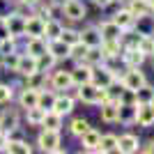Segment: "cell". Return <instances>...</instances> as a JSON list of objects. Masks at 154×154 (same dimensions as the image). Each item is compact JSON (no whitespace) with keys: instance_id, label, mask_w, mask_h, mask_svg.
Returning <instances> with one entry per match:
<instances>
[{"instance_id":"cell-1","label":"cell","mask_w":154,"mask_h":154,"mask_svg":"<svg viewBox=\"0 0 154 154\" xmlns=\"http://www.w3.org/2000/svg\"><path fill=\"white\" fill-rule=\"evenodd\" d=\"M76 97L83 103H97V106L110 99L106 88H99V85H94L92 81L90 83H83V85H76Z\"/></svg>"},{"instance_id":"cell-2","label":"cell","mask_w":154,"mask_h":154,"mask_svg":"<svg viewBox=\"0 0 154 154\" xmlns=\"http://www.w3.org/2000/svg\"><path fill=\"white\" fill-rule=\"evenodd\" d=\"M37 145L44 152H55V154H62V138H60V131H53V129H44L37 138Z\"/></svg>"},{"instance_id":"cell-3","label":"cell","mask_w":154,"mask_h":154,"mask_svg":"<svg viewBox=\"0 0 154 154\" xmlns=\"http://www.w3.org/2000/svg\"><path fill=\"white\" fill-rule=\"evenodd\" d=\"M94 85H99V88H108L113 81H117L115 71H113V67H108V64H97V67H92V78H90Z\"/></svg>"},{"instance_id":"cell-4","label":"cell","mask_w":154,"mask_h":154,"mask_svg":"<svg viewBox=\"0 0 154 154\" xmlns=\"http://www.w3.org/2000/svg\"><path fill=\"white\" fill-rule=\"evenodd\" d=\"M122 88L124 90H131V92H136L140 85H145L147 83V78H145V74L140 71V67H129L127 69V74L122 76Z\"/></svg>"},{"instance_id":"cell-5","label":"cell","mask_w":154,"mask_h":154,"mask_svg":"<svg viewBox=\"0 0 154 154\" xmlns=\"http://www.w3.org/2000/svg\"><path fill=\"white\" fill-rule=\"evenodd\" d=\"M2 23H5L7 32H9V37H14V39L26 37V19H23V16H19L16 12L7 14L5 19H2Z\"/></svg>"},{"instance_id":"cell-6","label":"cell","mask_w":154,"mask_h":154,"mask_svg":"<svg viewBox=\"0 0 154 154\" xmlns=\"http://www.w3.org/2000/svg\"><path fill=\"white\" fill-rule=\"evenodd\" d=\"M16 74H21L23 78H28V76H32L35 71H39L37 69V58L35 55H30V53H19V60H16Z\"/></svg>"},{"instance_id":"cell-7","label":"cell","mask_w":154,"mask_h":154,"mask_svg":"<svg viewBox=\"0 0 154 154\" xmlns=\"http://www.w3.org/2000/svg\"><path fill=\"white\" fill-rule=\"evenodd\" d=\"M44 23L46 19L42 14H30L26 19V37H44Z\"/></svg>"},{"instance_id":"cell-8","label":"cell","mask_w":154,"mask_h":154,"mask_svg":"<svg viewBox=\"0 0 154 154\" xmlns=\"http://www.w3.org/2000/svg\"><path fill=\"white\" fill-rule=\"evenodd\" d=\"M136 108H138V103L136 101H120L117 103V122L122 124H134L136 122Z\"/></svg>"},{"instance_id":"cell-9","label":"cell","mask_w":154,"mask_h":154,"mask_svg":"<svg viewBox=\"0 0 154 154\" xmlns=\"http://www.w3.org/2000/svg\"><path fill=\"white\" fill-rule=\"evenodd\" d=\"M60 9H62V14L71 21H83L85 19V7H83L81 0H67Z\"/></svg>"},{"instance_id":"cell-10","label":"cell","mask_w":154,"mask_h":154,"mask_svg":"<svg viewBox=\"0 0 154 154\" xmlns=\"http://www.w3.org/2000/svg\"><path fill=\"white\" fill-rule=\"evenodd\" d=\"M136 124L140 127H154V106L152 103H138L136 108Z\"/></svg>"},{"instance_id":"cell-11","label":"cell","mask_w":154,"mask_h":154,"mask_svg":"<svg viewBox=\"0 0 154 154\" xmlns=\"http://www.w3.org/2000/svg\"><path fill=\"white\" fill-rule=\"evenodd\" d=\"M51 110H55L58 115H69L71 110H74V97L71 94H55V99H53V106Z\"/></svg>"},{"instance_id":"cell-12","label":"cell","mask_w":154,"mask_h":154,"mask_svg":"<svg viewBox=\"0 0 154 154\" xmlns=\"http://www.w3.org/2000/svg\"><path fill=\"white\" fill-rule=\"evenodd\" d=\"M138 147H140V143H138V136H134V134H124L117 138V152L134 154V152H138Z\"/></svg>"},{"instance_id":"cell-13","label":"cell","mask_w":154,"mask_h":154,"mask_svg":"<svg viewBox=\"0 0 154 154\" xmlns=\"http://www.w3.org/2000/svg\"><path fill=\"white\" fill-rule=\"evenodd\" d=\"M46 51L51 53L55 60H67L69 58V46L64 44L62 39H48V42H46Z\"/></svg>"},{"instance_id":"cell-14","label":"cell","mask_w":154,"mask_h":154,"mask_svg":"<svg viewBox=\"0 0 154 154\" xmlns=\"http://www.w3.org/2000/svg\"><path fill=\"white\" fill-rule=\"evenodd\" d=\"M117 103H120V101H115V99H108V101L99 103V106H101V110H99V117H101L106 124L117 122Z\"/></svg>"},{"instance_id":"cell-15","label":"cell","mask_w":154,"mask_h":154,"mask_svg":"<svg viewBox=\"0 0 154 154\" xmlns=\"http://www.w3.org/2000/svg\"><path fill=\"white\" fill-rule=\"evenodd\" d=\"M99 28V35H101V42L103 39H120L122 37V28L117 26L113 19H108V21H103L101 26H97Z\"/></svg>"},{"instance_id":"cell-16","label":"cell","mask_w":154,"mask_h":154,"mask_svg":"<svg viewBox=\"0 0 154 154\" xmlns=\"http://www.w3.org/2000/svg\"><path fill=\"white\" fill-rule=\"evenodd\" d=\"M69 74H71V83H74V85H83V83H90V78H92V67H88V64H83V62H78V67H74Z\"/></svg>"},{"instance_id":"cell-17","label":"cell","mask_w":154,"mask_h":154,"mask_svg":"<svg viewBox=\"0 0 154 154\" xmlns=\"http://www.w3.org/2000/svg\"><path fill=\"white\" fill-rule=\"evenodd\" d=\"M81 138V145H83V149H88V152H97V147H99V138H101V134L97 131V129H88L85 134L78 136Z\"/></svg>"},{"instance_id":"cell-18","label":"cell","mask_w":154,"mask_h":154,"mask_svg":"<svg viewBox=\"0 0 154 154\" xmlns=\"http://www.w3.org/2000/svg\"><path fill=\"white\" fill-rule=\"evenodd\" d=\"M37 99H39V90H35V88H23L19 94V103H21V108L28 110V108H35L37 106Z\"/></svg>"},{"instance_id":"cell-19","label":"cell","mask_w":154,"mask_h":154,"mask_svg":"<svg viewBox=\"0 0 154 154\" xmlns=\"http://www.w3.org/2000/svg\"><path fill=\"white\" fill-rule=\"evenodd\" d=\"M81 62L88 64V67H97V64H103V53L99 46H88L83 53V58H81Z\"/></svg>"},{"instance_id":"cell-20","label":"cell","mask_w":154,"mask_h":154,"mask_svg":"<svg viewBox=\"0 0 154 154\" xmlns=\"http://www.w3.org/2000/svg\"><path fill=\"white\" fill-rule=\"evenodd\" d=\"M51 85L55 88V90H71L74 88V83H71V74L69 71H53L51 76Z\"/></svg>"},{"instance_id":"cell-21","label":"cell","mask_w":154,"mask_h":154,"mask_svg":"<svg viewBox=\"0 0 154 154\" xmlns=\"http://www.w3.org/2000/svg\"><path fill=\"white\" fill-rule=\"evenodd\" d=\"M127 9L134 16H145V14H154V5L149 0H129Z\"/></svg>"},{"instance_id":"cell-22","label":"cell","mask_w":154,"mask_h":154,"mask_svg":"<svg viewBox=\"0 0 154 154\" xmlns=\"http://www.w3.org/2000/svg\"><path fill=\"white\" fill-rule=\"evenodd\" d=\"M120 58L124 60L127 69L129 67H140V64L145 62V55H143L138 48H122V55H120Z\"/></svg>"},{"instance_id":"cell-23","label":"cell","mask_w":154,"mask_h":154,"mask_svg":"<svg viewBox=\"0 0 154 154\" xmlns=\"http://www.w3.org/2000/svg\"><path fill=\"white\" fill-rule=\"evenodd\" d=\"M113 21H115V23H117L120 28H122V30H131V28H134L136 16H134L131 12H129L127 7H120V9L115 12V16H113Z\"/></svg>"},{"instance_id":"cell-24","label":"cell","mask_w":154,"mask_h":154,"mask_svg":"<svg viewBox=\"0 0 154 154\" xmlns=\"http://www.w3.org/2000/svg\"><path fill=\"white\" fill-rule=\"evenodd\" d=\"M16 127H19V113L16 110H2V115H0V131L7 134V131H12Z\"/></svg>"},{"instance_id":"cell-25","label":"cell","mask_w":154,"mask_h":154,"mask_svg":"<svg viewBox=\"0 0 154 154\" xmlns=\"http://www.w3.org/2000/svg\"><path fill=\"white\" fill-rule=\"evenodd\" d=\"M81 35V42H83L85 46H99L101 44V35H99V28L97 26H88L85 30L78 32Z\"/></svg>"},{"instance_id":"cell-26","label":"cell","mask_w":154,"mask_h":154,"mask_svg":"<svg viewBox=\"0 0 154 154\" xmlns=\"http://www.w3.org/2000/svg\"><path fill=\"white\" fill-rule=\"evenodd\" d=\"M62 115H58L55 110H44V117H42V127L44 129H53V131H60L62 129Z\"/></svg>"},{"instance_id":"cell-27","label":"cell","mask_w":154,"mask_h":154,"mask_svg":"<svg viewBox=\"0 0 154 154\" xmlns=\"http://www.w3.org/2000/svg\"><path fill=\"white\" fill-rule=\"evenodd\" d=\"M26 53L39 58L42 53H46V39L44 37H28V44H26Z\"/></svg>"},{"instance_id":"cell-28","label":"cell","mask_w":154,"mask_h":154,"mask_svg":"<svg viewBox=\"0 0 154 154\" xmlns=\"http://www.w3.org/2000/svg\"><path fill=\"white\" fill-rule=\"evenodd\" d=\"M2 152H9V154H30L32 147L28 145L26 140H5Z\"/></svg>"},{"instance_id":"cell-29","label":"cell","mask_w":154,"mask_h":154,"mask_svg":"<svg viewBox=\"0 0 154 154\" xmlns=\"http://www.w3.org/2000/svg\"><path fill=\"white\" fill-rule=\"evenodd\" d=\"M62 23H60L58 19H46L44 23V39L48 42V39H58L60 37V32H62Z\"/></svg>"},{"instance_id":"cell-30","label":"cell","mask_w":154,"mask_h":154,"mask_svg":"<svg viewBox=\"0 0 154 154\" xmlns=\"http://www.w3.org/2000/svg\"><path fill=\"white\" fill-rule=\"evenodd\" d=\"M136 48H138L145 58H152V55H154V35H140Z\"/></svg>"},{"instance_id":"cell-31","label":"cell","mask_w":154,"mask_h":154,"mask_svg":"<svg viewBox=\"0 0 154 154\" xmlns=\"http://www.w3.org/2000/svg\"><path fill=\"white\" fill-rule=\"evenodd\" d=\"M97 152H117V136L115 134H106L99 138V147Z\"/></svg>"},{"instance_id":"cell-32","label":"cell","mask_w":154,"mask_h":154,"mask_svg":"<svg viewBox=\"0 0 154 154\" xmlns=\"http://www.w3.org/2000/svg\"><path fill=\"white\" fill-rule=\"evenodd\" d=\"M152 97H154V88L145 83V85H140V88L134 92V101L136 103H149V101H152Z\"/></svg>"},{"instance_id":"cell-33","label":"cell","mask_w":154,"mask_h":154,"mask_svg":"<svg viewBox=\"0 0 154 154\" xmlns=\"http://www.w3.org/2000/svg\"><path fill=\"white\" fill-rule=\"evenodd\" d=\"M90 129V122L85 120V117H76V120H71V124H69V131H71V136H81V134H85Z\"/></svg>"},{"instance_id":"cell-34","label":"cell","mask_w":154,"mask_h":154,"mask_svg":"<svg viewBox=\"0 0 154 154\" xmlns=\"http://www.w3.org/2000/svg\"><path fill=\"white\" fill-rule=\"evenodd\" d=\"M42 117H44V110L39 108V106L26 110V120H28V124H32V127H42Z\"/></svg>"},{"instance_id":"cell-35","label":"cell","mask_w":154,"mask_h":154,"mask_svg":"<svg viewBox=\"0 0 154 154\" xmlns=\"http://www.w3.org/2000/svg\"><path fill=\"white\" fill-rule=\"evenodd\" d=\"M67 46H74L76 42H81V35H78V30H71V28H62V32H60V37Z\"/></svg>"},{"instance_id":"cell-36","label":"cell","mask_w":154,"mask_h":154,"mask_svg":"<svg viewBox=\"0 0 154 154\" xmlns=\"http://www.w3.org/2000/svg\"><path fill=\"white\" fill-rule=\"evenodd\" d=\"M53 99H55V94L53 92H48V90H39V99H37V106L42 110H51V106H53Z\"/></svg>"},{"instance_id":"cell-37","label":"cell","mask_w":154,"mask_h":154,"mask_svg":"<svg viewBox=\"0 0 154 154\" xmlns=\"http://www.w3.org/2000/svg\"><path fill=\"white\" fill-rule=\"evenodd\" d=\"M55 62H58V60H55V58L51 55V53L46 51V53H42V55L37 58V69H39V71H48V69H51V67H53Z\"/></svg>"},{"instance_id":"cell-38","label":"cell","mask_w":154,"mask_h":154,"mask_svg":"<svg viewBox=\"0 0 154 154\" xmlns=\"http://www.w3.org/2000/svg\"><path fill=\"white\" fill-rule=\"evenodd\" d=\"M16 60H19V53L14 51V53H7V55H0V64H5L9 71L16 69Z\"/></svg>"},{"instance_id":"cell-39","label":"cell","mask_w":154,"mask_h":154,"mask_svg":"<svg viewBox=\"0 0 154 154\" xmlns=\"http://www.w3.org/2000/svg\"><path fill=\"white\" fill-rule=\"evenodd\" d=\"M12 97H14V90L9 88V85L0 83V106H2V103H9V101H12Z\"/></svg>"},{"instance_id":"cell-40","label":"cell","mask_w":154,"mask_h":154,"mask_svg":"<svg viewBox=\"0 0 154 154\" xmlns=\"http://www.w3.org/2000/svg\"><path fill=\"white\" fill-rule=\"evenodd\" d=\"M32 9H35V7H30V5H26V2H16V7H14V12L19 14V16H23V19H28V16H30V14H35L32 12Z\"/></svg>"},{"instance_id":"cell-41","label":"cell","mask_w":154,"mask_h":154,"mask_svg":"<svg viewBox=\"0 0 154 154\" xmlns=\"http://www.w3.org/2000/svg\"><path fill=\"white\" fill-rule=\"evenodd\" d=\"M143 152H145V154H154V138H152V140H147V143H145V145H143Z\"/></svg>"},{"instance_id":"cell-42","label":"cell","mask_w":154,"mask_h":154,"mask_svg":"<svg viewBox=\"0 0 154 154\" xmlns=\"http://www.w3.org/2000/svg\"><path fill=\"white\" fill-rule=\"evenodd\" d=\"M97 7H108V5H113V0H92Z\"/></svg>"},{"instance_id":"cell-43","label":"cell","mask_w":154,"mask_h":154,"mask_svg":"<svg viewBox=\"0 0 154 154\" xmlns=\"http://www.w3.org/2000/svg\"><path fill=\"white\" fill-rule=\"evenodd\" d=\"M5 37H9V32H7V28H5V23H2V19H0V39H5Z\"/></svg>"},{"instance_id":"cell-44","label":"cell","mask_w":154,"mask_h":154,"mask_svg":"<svg viewBox=\"0 0 154 154\" xmlns=\"http://www.w3.org/2000/svg\"><path fill=\"white\" fill-rule=\"evenodd\" d=\"M21 2H26V5H30V7H37L39 0H21Z\"/></svg>"},{"instance_id":"cell-45","label":"cell","mask_w":154,"mask_h":154,"mask_svg":"<svg viewBox=\"0 0 154 154\" xmlns=\"http://www.w3.org/2000/svg\"><path fill=\"white\" fill-rule=\"evenodd\" d=\"M51 2H53V5H55V7H62L64 2H67V0H51Z\"/></svg>"},{"instance_id":"cell-46","label":"cell","mask_w":154,"mask_h":154,"mask_svg":"<svg viewBox=\"0 0 154 154\" xmlns=\"http://www.w3.org/2000/svg\"><path fill=\"white\" fill-rule=\"evenodd\" d=\"M149 103H152V106H154V97H152V101H149Z\"/></svg>"},{"instance_id":"cell-47","label":"cell","mask_w":154,"mask_h":154,"mask_svg":"<svg viewBox=\"0 0 154 154\" xmlns=\"http://www.w3.org/2000/svg\"><path fill=\"white\" fill-rule=\"evenodd\" d=\"M149 2H152V5H154V0H149Z\"/></svg>"},{"instance_id":"cell-48","label":"cell","mask_w":154,"mask_h":154,"mask_svg":"<svg viewBox=\"0 0 154 154\" xmlns=\"http://www.w3.org/2000/svg\"><path fill=\"white\" fill-rule=\"evenodd\" d=\"M152 60H154V55H152Z\"/></svg>"}]
</instances>
